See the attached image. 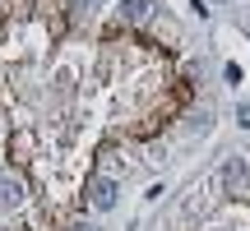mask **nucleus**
Instances as JSON below:
<instances>
[{
	"label": "nucleus",
	"mask_w": 250,
	"mask_h": 231,
	"mask_svg": "<svg viewBox=\"0 0 250 231\" xmlns=\"http://www.w3.org/2000/svg\"><path fill=\"white\" fill-rule=\"evenodd\" d=\"M93 204L102 208V213H107V208H116V180H93Z\"/></svg>",
	"instance_id": "obj_1"
},
{
	"label": "nucleus",
	"mask_w": 250,
	"mask_h": 231,
	"mask_svg": "<svg viewBox=\"0 0 250 231\" xmlns=\"http://www.w3.org/2000/svg\"><path fill=\"white\" fill-rule=\"evenodd\" d=\"M19 199H23V185H19L14 176H0V208L19 204Z\"/></svg>",
	"instance_id": "obj_2"
},
{
	"label": "nucleus",
	"mask_w": 250,
	"mask_h": 231,
	"mask_svg": "<svg viewBox=\"0 0 250 231\" xmlns=\"http://www.w3.org/2000/svg\"><path fill=\"white\" fill-rule=\"evenodd\" d=\"M148 9H153L148 0H121V14L130 19V23H144V19H148Z\"/></svg>",
	"instance_id": "obj_3"
},
{
	"label": "nucleus",
	"mask_w": 250,
	"mask_h": 231,
	"mask_svg": "<svg viewBox=\"0 0 250 231\" xmlns=\"http://www.w3.org/2000/svg\"><path fill=\"white\" fill-rule=\"evenodd\" d=\"M227 180H232V185H241V180H246V167H241V157H236V162H227Z\"/></svg>",
	"instance_id": "obj_4"
},
{
	"label": "nucleus",
	"mask_w": 250,
	"mask_h": 231,
	"mask_svg": "<svg viewBox=\"0 0 250 231\" xmlns=\"http://www.w3.org/2000/svg\"><path fill=\"white\" fill-rule=\"evenodd\" d=\"M236 125H246V130H250V107H236Z\"/></svg>",
	"instance_id": "obj_5"
},
{
	"label": "nucleus",
	"mask_w": 250,
	"mask_h": 231,
	"mask_svg": "<svg viewBox=\"0 0 250 231\" xmlns=\"http://www.w3.org/2000/svg\"><path fill=\"white\" fill-rule=\"evenodd\" d=\"M88 5H107V0H88Z\"/></svg>",
	"instance_id": "obj_6"
},
{
	"label": "nucleus",
	"mask_w": 250,
	"mask_h": 231,
	"mask_svg": "<svg viewBox=\"0 0 250 231\" xmlns=\"http://www.w3.org/2000/svg\"><path fill=\"white\" fill-rule=\"evenodd\" d=\"M74 231H93V227H74Z\"/></svg>",
	"instance_id": "obj_7"
}]
</instances>
